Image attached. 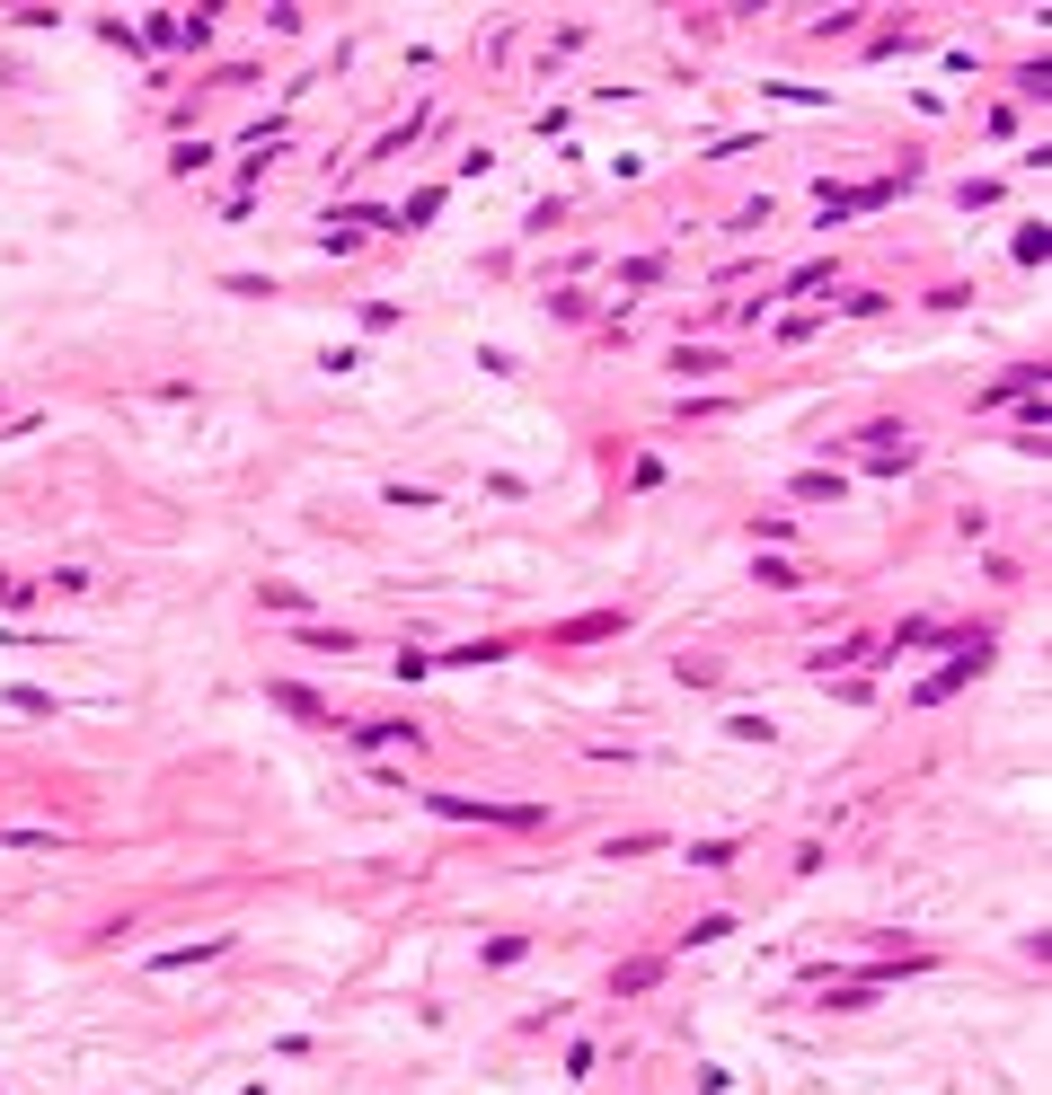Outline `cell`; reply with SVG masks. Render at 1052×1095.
I'll return each instance as SVG.
<instances>
[{
    "mask_svg": "<svg viewBox=\"0 0 1052 1095\" xmlns=\"http://www.w3.org/2000/svg\"><path fill=\"white\" fill-rule=\"evenodd\" d=\"M266 698H275V707H292V716H310V725H318V698H310V690H292V680H275V690H266Z\"/></svg>",
    "mask_w": 1052,
    "mask_h": 1095,
    "instance_id": "obj_1",
    "label": "cell"
}]
</instances>
